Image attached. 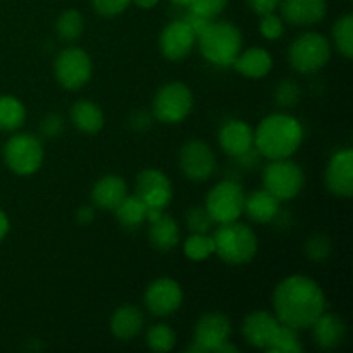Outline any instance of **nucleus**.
Listing matches in <instances>:
<instances>
[{
  "mask_svg": "<svg viewBox=\"0 0 353 353\" xmlns=\"http://www.w3.org/2000/svg\"><path fill=\"white\" fill-rule=\"evenodd\" d=\"M272 305L279 323L296 331L307 330L326 312V295L312 278L290 276L276 286Z\"/></svg>",
  "mask_w": 353,
  "mask_h": 353,
  "instance_id": "1",
  "label": "nucleus"
},
{
  "mask_svg": "<svg viewBox=\"0 0 353 353\" xmlns=\"http://www.w3.org/2000/svg\"><path fill=\"white\" fill-rule=\"evenodd\" d=\"M303 141V128L288 114H271L264 117L254 131V147L269 161L288 159L295 154Z\"/></svg>",
  "mask_w": 353,
  "mask_h": 353,
  "instance_id": "2",
  "label": "nucleus"
},
{
  "mask_svg": "<svg viewBox=\"0 0 353 353\" xmlns=\"http://www.w3.org/2000/svg\"><path fill=\"white\" fill-rule=\"evenodd\" d=\"M196 40H199L200 54L221 68L233 64L243 43L240 30L233 23L214 19L196 34Z\"/></svg>",
  "mask_w": 353,
  "mask_h": 353,
  "instance_id": "3",
  "label": "nucleus"
},
{
  "mask_svg": "<svg viewBox=\"0 0 353 353\" xmlns=\"http://www.w3.org/2000/svg\"><path fill=\"white\" fill-rule=\"evenodd\" d=\"M214 254L219 255L221 261L233 265H241L250 262L257 255L259 241L257 234L247 224L238 221L219 224L212 234Z\"/></svg>",
  "mask_w": 353,
  "mask_h": 353,
  "instance_id": "4",
  "label": "nucleus"
},
{
  "mask_svg": "<svg viewBox=\"0 0 353 353\" xmlns=\"http://www.w3.org/2000/svg\"><path fill=\"white\" fill-rule=\"evenodd\" d=\"M331 57V45L321 33H303L288 50L292 68L300 74H312L323 69Z\"/></svg>",
  "mask_w": 353,
  "mask_h": 353,
  "instance_id": "5",
  "label": "nucleus"
},
{
  "mask_svg": "<svg viewBox=\"0 0 353 353\" xmlns=\"http://www.w3.org/2000/svg\"><path fill=\"white\" fill-rule=\"evenodd\" d=\"M262 179H264V188L281 202L295 199L305 185V174L302 168L288 159L269 162Z\"/></svg>",
  "mask_w": 353,
  "mask_h": 353,
  "instance_id": "6",
  "label": "nucleus"
},
{
  "mask_svg": "<svg viewBox=\"0 0 353 353\" xmlns=\"http://www.w3.org/2000/svg\"><path fill=\"white\" fill-rule=\"evenodd\" d=\"M193 109L192 90L185 83H168L155 95L152 110L154 117L165 124H178L190 116Z\"/></svg>",
  "mask_w": 353,
  "mask_h": 353,
  "instance_id": "7",
  "label": "nucleus"
},
{
  "mask_svg": "<svg viewBox=\"0 0 353 353\" xmlns=\"http://www.w3.org/2000/svg\"><path fill=\"white\" fill-rule=\"evenodd\" d=\"M3 161L12 172L30 176L40 169L43 162V148L33 134H14L3 145Z\"/></svg>",
  "mask_w": 353,
  "mask_h": 353,
  "instance_id": "8",
  "label": "nucleus"
},
{
  "mask_svg": "<svg viewBox=\"0 0 353 353\" xmlns=\"http://www.w3.org/2000/svg\"><path fill=\"white\" fill-rule=\"evenodd\" d=\"M245 193L236 181H221L214 186L205 199V209L214 219V223H233L243 214Z\"/></svg>",
  "mask_w": 353,
  "mask_h": 353,
  "instance_id": "9",
  "label": "nucleus"
},
{
  "mask_svg": "<svg viewBox=\"0 0 353 353\" xmlns=\"http://www.w3.org/2000/svg\"><path fill=\"white\" fill-rule=\"evenodd\" d=\"M55 78L65 90H78L92 76V59L83 48H64L55 59Z\"/></svg>",
  "mask_w": 353,
  "mask_h": 353,
  "instance_id": "10",
  "label": "nucleus"
},
{
  "mask_svg": "<svg viewBox=\"0 0 353 353\" xmlns=\"http://www.w3.org/2000/svg\"><path fill=\"white\" fill-rule=\"evenodd\" d=\"M179 168L192 181H205L216 169V155L205 141H188L179 152Z\"/></svg>",
  "mask_w": 353,
  "mask_h": 353,
  "instance_id": "11",
  "label": "nucleus"
},
{
  "mask_svg": "<svg viewBox=\"0 0 353 353\" xmlns=\"http://www.w3.org/2000/svg\"><path fill=\"white\" fill-rule=\"evenodd\" d=\"M183 303V290L171 278H159L148 285L145 292V305L150 314L168 317L174 314Z\"/></svg>",
  "mask_w": 353,
  "mask_h": 353,
  "instance_id": "12",
  "label": "nucleus"
},
{
  "mask_svg": "<svg viewBox=\"0 0 353 353\" xmlns=\"http://www.w3.org/2000/svg\"><path fill=\"white\" fill-rule=\"evenodd\" d=\"M134 195L143 200L147 209L164 210L172 200L171 181L159 169H145L137 178V193Z\"/></svg>",
  "mask_w": 353,
  "mask_h": 353,
  "instance_id": "13",
  "label": "nucleus"
},
{
  "mask_svg": "<svg viewBox=\"0 0 353 353\" xmlns=\"http://www.w3.org/2000/svg\"><path fill=\"white\" fill-rule=\"evenodd\" d=\"M196 41L195 31L185 19H174L162 30L159 47L162 55L169 61H181L192 52Z\"/></svg>",
  "mask_w": 353,
  "mask_h": 353,
  "instance_id": "14",
  "label": "nucleus"
},
{
  "mask_svg": "<svg viewBox=\"0 0 353 353\" xmlns=\"http://www.w3.org/2000/svg\"><path fill=\"white\" fill-rule=\"evenodd\" d=\"M231 321L221 312H209L196 321L195 343L202 353H216L217 347L230 340Z\"/></svg>",
  "mask_w": 353,
  "mask_h": 353,
  "instance_id": "15",
  "label": "nucleus"
},
{
  "mask_svg": "<svg viewBox=\"0 0 353 353\" xmlns=\"http://www.w3.org/2000/svg\"><path fill=\"white\" fill-rule=\"evenodd\" d=\"M324 181L333 195L348 199L353 195V152L350 148L336 152L324 172Z\"/></svg>",
  "mask_w": 353,
  "mask_h": 353,
  "instance_id": "16",
  "label": "nucleus"
},
{
  "mask_svg": "<svg viewBox=\"0 0 353 353\" xmlns=\"http://www.w3.org/2000/svg\"><path fill=\"white\" fill-rule=\"evenodd\" d=\"M279 324L281 323H279L278 317L272 316L271 312H268V310H257V312H252L245 317L241 333H243L245 340L252 347L268 350L276 331H278Z\"/></svg>",
  "mask_w": 353,
  "mask_h": 353,
  "instance_id": "17",
  "label": "nucleus"
},
{
  "mask_svg": "<svg viewBox=\"0 0 353 353\" xmlns=\"http://www.w3.org/2000/svg\"><path fill=\"white\" fill-rule=\"evenodd\" d=\"M281 14L293 26H312L327 12L326 0H281Z\"/></svg>",
  "mask_w": 353,
  "mask_h": 353,
  "instance_id": "18",
  "label": "nucleus"
},
{
  "mask_svg": "<svg viewBox=\"0 0 353 353\" xmlns=\"http://www.w3.org/2000/svg\"><path fill=\"white\" fill-rule=\"evenodd\" d=\"M219 145L231 157H240L254 148V130L243 121H228L219 130Z\"/></svg>",
  "mask_w": 353,
  "mask_h": 353,
  "instance_id": "19",
  "label": "nucleus"
},
{
  "mask_svg": "<svg viewBox=\"0 0 353 353\" xmlns=\"http://www.w3.org/2000/svg\"><path fill=\"white\" fill-rule=\"evenodd\" d=\"M128 195V186L121 176L107 174L100 178L92 188V202L99 209L114 210Z\"/></svg>",
  "mask_w": 353,
  "mask_h": 353,
  "instance_id": "20",
  "label": "nucleus"
},
{
  "mask_svg": "<svg viewBox=\"0 0 353 353\" xmlns=\"http://www.w3.org/2000/svg\"><path fill=\"white\" fill-rule=\"evenodd\" d=\"M310 327H312L314 340H316L317 347L323 348V350L336 348L345 340V333H347L343 321L334 316V314L327 312L321 314Z\"/></svg>",
  "mask_w": 353,
  "mask_h": 353,
  "instance_id": "21",
  "label": "nucleus"
},
{
  "mask_svg": "<svg viewBox=\"0 0 353 353\" xmlns=\"http://www.w3.org/2000/svg\"><path fill=\"white\" fill-rule=\"evenodd\" d=\"M231 65H233L240 74L252 79H259L264 78V76L272 69V57L265 48L252 47L248 48V50L240 52Z\"/></svg>",
  "mask_w": 353,
  "mask_h": 353,
  "instance_id": "22",
  "label": "nucleus"
},
{
  "mask_svg": "<svg viewBox=\"0 0 353 353\" xmlns=\"http://www.w3.org/2000/svg\"><path fill=\"white\" fill-rule=\"evenodd\" d=\"M279 205H281V200L276 199L272 193L264 188L245 196L243 212H247V216L254 223L265 224L276 219V216L279 214Z\"/></svg>",
  "mask_w": 353,
  "mask_h": 353,
  "instance_id": "23",
  "label": "nucleus"
},
{
  "mask_svg": "<svg viewBox=\"0 0 353 353\" xmlns=\"http://www.w3.org/2000/svg\"><path fill=\"white\" fill-rule=\"evenodd\" d=\"M143 327V314L134 305H123L110 319V331L121 341H130Z\"/></svg>",
  "mask_w": 353,
  "mask_h": 353,
  "instance_id": "24",
  "label": "nucleus"
},
{
  "mask_svg": "<svg viewBox=\"0 0 353 353\" xmlns=\"http://www.w3.org/2000/svg\"><path fill=\"white\" fill-rule=\"evenodd\" d=\"M71 123L85 134H97L103 128L105 117L102 109L92 100H79L71 109Z\"/></svg>",
  "mask_w": 353,
  "mask_h": 353,
  "instance_id": "25",
  "label": "nucleus"
},
{
  "mask_svg": "<svg viewBox=\"0 0 353 353\" xmlns=\"http://www.w3.org/2000/svg\"><path fill=\"white\" fill-rule=\"evenodd\" d=\"M148 240L152 247L159 252H168L179 243V228L178 223L171 216L161 214L159 219L150 223L148 228Z\"/></svg>",
  "mask_w": 353,
  "mask_h": 353,
  "instance_id": "26",
  "label": "nucleus"
},
{
  "mask_svg": "<svg viewBox=\"0 0 353 353\" xmlns=\"http://www.w3.org/2000/svg\"><path fill=\"white\" fill-rule=\"evenodd\" d=\"M114 210H116V219L124 228H138L147 221V205L137 195H126Z\"/></svg>",
  "mask_w": 353,
  "mask_h": 353,
  "instance_id": "27",
  "label": "nucleus"
},
{
  "mask_svg": "<svg viewBox=\"0 0 353 353\" xmlns=\"http://www.w3.org/2000/svg\"><path fill=\"white\" fill-rule=\"evenodd\" d=\"M26 119V109L16 97H0V130L16 131Z\"/></svg>",
  "mask_w": 353,
  "mask_h": 353,
  "instance_id": "28",
  "label": "nucleus"
},
{
  "mask_svg": "<svg viewBox=\"0 0 353 353\" xmlns=\"http://www.w3.org/2000/svg\"><path fill=\"white\" fill-rule=\"evenodd\" d=\"M55 30L57 34L65 41H74L81 37L83 30H85V19L83 14L76 9H68L57 17L55 21Z\"/></svg>",
  "mask_w": 353,
  "mask_h": 353,
  "instance_id": "29",
  "label": "nucleus"
},
{
  "mask_svg": "<svg viewBox=\"0 0 353 353\" xmlns=\"http://www.w3.org/2000/svg\"><path fill=\"white\" fill-rule=\"evenodd\" d=\"M268 352L271 353H300L303 352L302 343H300L299 333L295 327L286 326V324H279L278 331H276L274 338H272L271 345L268 347Z\"/></svg>",
  "mask_w": 353,
  "mask_h": 353,
  "instance_id": "30",
  "label": "nucleus"
},
{
  "mask_svg": "<svg viewBox=\"0 0 353 353\" xmlns=\"http://www.w3.org/2000/svg\"><path fill=\"white\" fill-rule=\"evenodd\" d=\"M333 40L336 48L343 57L352 59L353 57V16L347 14V16L340 17L333 26Z\"/></svg>",
  "mask_w": 353,
  "mask_h": 353,
  "instance_id": "31",
  "label": "nucleus"
},
{
  "mask_svg": "<svg viewBox=\"0 0 353 353\" xmlns=\"http://www.w3.org/2000/svg\"><path fill=\"white\" fill-rule=\"evenodd\" d=\"M183 252H185L186 257L193 262L207 261V259L214 254L212 236L192 233V236L186 238V241L183 243Z\"/></svg>",
  "mask_w": 353,
  "mask_h": 353,
  "instance_id": "32",
  "label": "nucleus"
},
{
  "mask_svg": "<svg viewBox=\"0 0 353 353\" xmlns=\"http://www.w3.org/2000/svg\"><path fill=\"white\" fill-rule=\"evenodd\" d=\"M176 333L168 324H155L147 333V345L154 352H169L174 348Z\"/></svg>",
  "mask_w": 353,
  "mask_h": 353,
  "instance_id": "33",
  "label": "nucleus"
},
{
  "mask_svg": "<svg viewBox=\"0 0 353 353\" xmlns=\"http://www.w3.org/2000/svg\"><path fill=\"white\" fill-rule=\"evenodd\" d=\"M214 219L210 214L207 212L205 207H193L186 212V226H188L190 233L207 234L214 226Z\"/></svg>",
  "mask_w": 353,
  "mask_h": 353,
  "instance_id": "34",
  "label": "nucleus"
},
{
  "mask_svg": "<svg viewBox=\"0 0 353 353\" xmlns=\"http://www.w3.org/2000/svg\"><path fill=\"white\" fill-rule=\"evenodd\" d=\"M300 95L302 93H300L299 83L286 79V81L279 83L276 88V103L283 109H292L300 102Z\"/></svg>",
  "mask_w": 353,
  "mask_h": 353,
  "instance_id": "35",
  "label": "nucleus"
},
{
  "mask_svg": "<svg viewBox=\"0 0 353 353\" xmlns=\"http://www.w3.org/2000/svg\"><path fill=\"white\" fill-rule=\"evenodd\" d=\"M228 6V0H192L186 6L190 12L202 16L205 19H216Z\"/></svg>",
  "mask_w": 353,
  "mask_h": 353,
  "instance_id": "36",
  "label": "nucleus"
},
{
  "mask_svg": "<svg viewBox=\"0 0 353 353\" xmlns=\"http://www.w3.org/2000/svg\"><path fill=\"white\" fill-rule=\"evenodd\" d=\"M305 254L312 262H323L331 255V241L324 234H314L307 240Z\"/></svg>",
  "mask_w": 353,
  "mask_h": 353,
  "instance_id": "37",
  "label": "nucleus"
},
{
  "mask_svg": "<svg viewBox=\"0 0 353 353\" xmlns=\"http://www.w3.org/2000/svg\"><path fill=\"white\" fill-rule=\"evenodd\" d=\"M285 31V24H283V19L279 16H276L274 12L264 14L261 19V33L262 37L268 38V40H278L279 37Z\"/></svg>",
  "mask_w": 353,
  "mask_h": 353,
  "instance_id": "38",
  "label": "nucleus"
},
{
  "mask_svg": "<svg viewBox=\"0 0 353 353\" xmlns=\"http://www.w3.org/2000/svg\"><path fill=\"white\" fill-rule=\"evenodd\" d=\"M130 3L131 0H92V6L95 9V12L105 17H112L124 12Z\"/></svg>",
  "mask_w": 353,
  "mask_h": 353,
  "instance_id": "39",
  "label": "nucleus"
},
{
  "mask_svg": "<svg viewBox=\"0 0 353 353\" xmlns=\"http://www.w3.org/2000/svg\"><path fill=\"white\" fill-rule=\"evenodd\" d=\"M62 130H64V121H62V117L59 114H48L41 121L40 131L43 137L55 138L62 133Z\"/></svg>",
  "mask_w": 353,
  "mask_h": 353,
  "instance_id": "40",
  "label": "nucleus"
},
{
  "mask_svg": "<svg viewBox=\"0 0 353 353\" xmlns=\"http://www.w3.org/2000/svg\"><path fill=\"white\" fill-rule=\"evenodd\" d=\"M279 2H281V0H247L248 7H250L255 14H259V16L274 12L279 7Z\"/></svg>",
  "mask_w": 353,
  "mask_h": 353,
  "instance_id": "41",
  "label": "nucleus"
},
{
  "mask_svg": "<svg viewBox=\"0 0 353 353\" xmlns=\"http://www.w3.org/2000/svg\"><path fill=\"white\" fill-rule=\"evenodd\" d=\"M131 128H133L134 131H145L150 128L152 124V116L148 112H143V110H140V112H134L133 116H131Z\"/></svg>",
  "mask_w": 353,
  "mask_h": 353,
  "instance_id": "42",
  "label": "nucleus"
},
{
  "mask_svg": "<svg viewBox=\"0 0 353 353\" xmlns=\"http://www.w3.org/2000/svg\"><path fill=\"white\" fill-rule=\"evenodd\" d=\"M93 219H95V210H93V207L83 205L76 210V221L79 224H90Z\"/></svg>",
  "mask_w": 353,
  "mask_h": 353,
  "instance_id": "43",
  "label": "nucleus"
},
{
  "mask_svg": "<svg viewBox=\"0 0 353 353\" xmlns=\"http://www.w3.org/2000/svg\"><path fill=\"white\" fill-rule=\"evenodd\" d=\"M7 233H9V219H7L6 214L0 210V241L6 238Z\"/></svg>",
  "mask_w": 353,
  "mask_h": 353,
  "instance_id": "44",
  "label": "nucleus"
},
{
  "mask_svg": "<svg viewBox=\"0 0 353 353\" xmlns=\"http://www.w3.org/2000/svg\"><path fill=\"white\" fill-rule=\"evenodd\" d=\"M131 2L137 3L140 9H154L159 3V0H131Z\"/></svg>",
  "mask_w": 353,
  "mask_h": 353,
  "instance_id": "45",
  "label": "nucleus"
},
{
  "mask_svg": "<svg viewBox=\"0 0 353 353\" xmlns=\"http://www.w3.org/2000/svg\"><path fill=\"white\" fill-rule=\"evenodd\" d=\"M171 2L178 7H186L190 2H192V0H171Z\"/></svg>",
  "mask_w": 353,
  "mask_h": 353,
  "instance_id": "46",
  "label": "nucleus"
}]
</instances>
